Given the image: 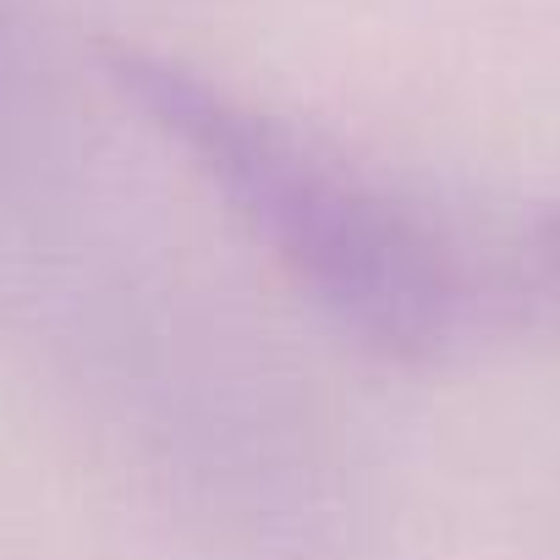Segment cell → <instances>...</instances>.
Segmentation results:
<instances>
[{
    "label": "cell",
    "mask_w": 560,
    "mask_h": 560,
    "mask_svg": "<svg viewBox=\"0 0 560 560\" xmlns=\"http://www.w3.org/2000/svg\"><path fill=\"white\" fill-rule=\"evenodd\" d=\"M533 253H538V264L560 280V209H549V214L538 220V231H533Z\"/></svg>",
    "instance_id": "2"
},
{
    "label": "cell",
    "mask_w": 560,
    "mask_h": 560,
    "mask_svg": "<svg viewBox=\"0 0 560 560\" xmlns=\"http://www.w3.org/2000/svg\"><path fill=\"white\" fill-rule=\"evenodd\" d=\"M100 61L341 330L385 358H423L451 336L456 264L390 192L182 61L138 45H105Z\"/></svg>",
    "instance_id": "1"
}]
</instances>
